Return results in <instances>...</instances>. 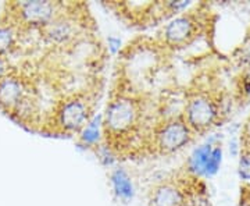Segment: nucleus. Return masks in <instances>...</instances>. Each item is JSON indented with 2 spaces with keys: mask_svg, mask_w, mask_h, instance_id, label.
I'll use <instances>...</instances> for the list:
<instances>
[{
  "mask_svg": "<svg viewBox=\"0 0 250 206\" xmlns=\"http://www.w3.org/2000/svg\"><path fill=\"white\" fill-rule=\"evenodd\" d=\"M147 96L117 72V78L102 113V145L116 159L142 155L143 143L152 127Z\"/></svg>",
  "mask_w": 250,
  "mask_h": 206,
  "instance_id": "f257e3e1",
  "label": "nucleus"
},
{
  "mask_svg": "<svg viewBox=\"0 0 250 206\" xmlns=\"http://www.w3.org/2000/svg\"><path fill=\"white\" fill-rule=\"evenodd\" d=\"M100 93L102 87H85L62 93L46 113L41 130L59 137L78 135L96 116Z\"/></svg>",
  "mask_w": 250,
  "mask_h": 206,
  "instance_id": "f03ea898",
  "label": "nucleus"
},
{
  "mask_svg": "<svg viewBox=\"0 0 250 206\" xmlns=\"http://www.w3.org/2000/svg\"><path fill=\"white\" fill-rule=\"evenodd\" d=\"M195 133L188 126L182 114L159 116L154 118L143 143V155L167 156L182 151L192 142Z\"/></svg>",
  "mask_w": 250,
  "mask_h": 206,
  "instance_id": "7ed1b4c3",
  "label": "nucleus"
},
{
  "mask_svg": "<svg viewBox=\"0 0 250 206\" xmlns=\"http://www.w3.org/2000/svg\"><path fill=\"white\" fill-rule=\"evenodd\" d=\"M78 6L80 4L67 3V7L60 16H57L47 25L36 31L46 46L53 47L56 50H62L80 39L82 32L85 31L83 20L86 16H81V13L83 11H78Z\"/></svg>",
  "mask_w": 250,
  "mask_h": 206,
  "instance_id": "20e7f679",
  "label": "nucleus"
},
{
  "mask_svg": "<svg viewBox=\"0 0 250 206\" xmlns=\"http://www.w3.org/2000/svg\"><path fill=\"white\" fill-rule=\"evenodd\" d=\"M9 20L22 31H39L67 7L62 1H18L7 6Z\"/></svg>",
  "mask_w": 250,
  "mask_h": 206,
  "instance_id": "39448f33",
  "label": "nucleus"
},
{
  "mask_svg": "<svg viewBox=\"0 0 250 206\" xmlns=\"http://www.w3.org/2000/svg\"><path fill=\"white\" fill-rule=\"evenodd\" d=\"M182 117L190 127V130L197 133L208 131L213 126H215L220 108L214 99L207 93H193L185 102V108L182 110Z\"/></svg>",
  "mask_w": 250,
  "mask_h": 206,
  "instance_id": "423d86ee",
  "label": "nucleus"
},
{
  "mask_svg": "<svg viewBox=\"0 0 250 206\" xmlns=\"http://www.w3.org/2000/svg\"><path fill=\"white\" fill-rule=\"evenodd\" d=\"M199 21L192 13H181L170 18L159 31L157 42L167 50L189 45L197 35Z\"/></svg>",
  "mask_w": 250,
  "mask_h": 206,
  "instance_id": "0eeeda50",
  "label": "nucleus"
},
{
  "mask_svg": "<svg viewBox=\"0 0 250 206\" xmlns=\"http://www.w3.org/2000/svg\"><path fill=\"white\" fill-rule=\"evenodd\" d=\"M223 160L221 145L206 142L190 153L187 161V173L193 177H211L218 171Z\"/></svg>",
  "mask_w": 250,
  "mask_h": 206,
  "instance_id": "6e6552de",
  "label": "nucleus"
},
{
  "mask_svg": "<svg viewBox=\"0 0 250 206\" xmlns=\"http://www.w3.org/2000/svg\"><path fill=\"white\" fill-rule=\"evenodd\" d=\"M189 194L181 179H166L154 184L149 192V206H188Z\"/></svg>",
  "mask_w": 250,
  "mask_h": 206,
  "instance_id": "1a4fd4ad",
  "label": "nucleus"
},
{
  "mask_svg": "<svg viewBox=\"0 0 250 206\" xmlns=\"http://www.w3.org/2000/svg\"><path fill=\"white\" fill-rule=\"evenodd\" d=\"M110 184H111V188L114 191L116 197L120 201L129 202L134 198V181L124 169L118 167V169H114L110 173Z\"/></svg>",
  "mask_w": 250,
  "mask_h": 206,
  "instance_id": "9d476101",
  "label": "nucleus"
},
{
  "mask_svg": "<svg viewBox=\"0 0 250 206\" xmlns=\"http://www.w3.org/2000/svg\"><path fill=\"white\" fill-rule=\"evenodd\" d=\"M78 137V145L85 149H98L103 141V133H102V114L95 116L83 130L81 131Z\"/></svg>",
  "mask_w": 250,
  "mask_h": 206,
  "instance_id": "9b49d317",
  "label": "nucleus"
},
{
  "mask_svg": "<svg viewBox=\"0 0 250 206\" xmlns=\"http://www.w3.org/2000/svg\"><path fill=\"white\" fill-rule=\"evenodd\" d=\"M239 176L243 180H250V152H245L239 160Z\"/></svg>",
  "mask_w": 250,
  "mask_h": 206,
  "instance_id": "f8f14e48",
  "label": "nucleus"
},
{
  "mask_svg": "<svg viewBox=\"0 0 250 206\" xmlns=\"http://www.w3.org/2000/svg\"><path fill=\"white\" fill-rule=\"evenodd\" d=\"M10 70H11V67H10L9 59L0 56V81L3 80V78L9 74Z\"/></svg>",
  "mask_w": 250,
  "mask_h": 206,
  "instance_id": "ddd939ff",
  "label": "nucleus"
},
{
  "mask_svg": "<svg viewBox=\"0 0 250 206\" xmlns=\"http://www.w3.org/2000/svg\"><path fill=\"white\" fill-rule=\"evenodd\" d=\"M242 88L245 91V93L250 95V69L243 75V78H242Z\"/></svg>",
  "mask_w": 250,
  "mask_h": 206,
  "instance_id": "4468645a",
  "label": "nucleus"
}]
</instances>
